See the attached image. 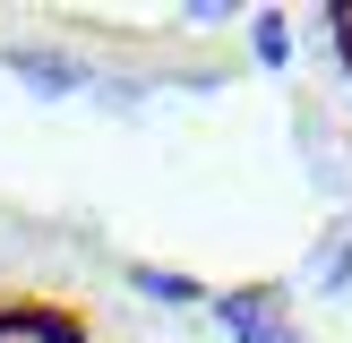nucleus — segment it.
<instances>
[{
	"label": "nucleus",
	"mask_w": 352,
	"mask_h": 343,
	"mask_svg": "<svg viewBox=\"0 0 352 343\" xmlns=\"http://www.w3.org/2000/svg\"><path fill=\"white\" fill-rule=\"evenodd\" d=\"M86 95H95L103 112H138V95H146V86H129V78H95Z\"/></svg>",
	"instance_id": "obj_8"
},
{
	"label": "nucleus",
	"mask_w": 352,
	"mask_h": 343,
	"mask_svg": "<svg viewBox=\"0 0 352 343\" xmlns=\"http://www.w3.org/2000/svg\"><path fill=\"white\" fill-rule=\"evenodd\" d=\"M232 343H309L301 326H292V309H275V318H258V326H241Z\"/></svg>",
	"instance_id": "obj_7"
},
{
	"label": "nucleus",
	"mask_w": 352,
	"mask_h": 343,
	"mask_svg": "<svg viewBox=\"0 0 352 343\" xmlns=\"http://www.w3.org/2000/svg\"><path fill=\"white\" fill-rule=\"evenodd\" d=\"M301 283L309 292H352V206L336 223H327L318 240H309V257H301Z\"/></svg>",
	"instance_id": "obj_3"
},
{
	"label": "nucleus",
	"mask_w": 352,
	"mask_h": 343,
	"mask_svg": "<svg viewBox=\"0 0 352 343\" xmlns=\"http://www.w3.org/2000/svg\"><path fill=\"white\" fill-rule=\"evenodd\" d=\"M275 309H292V300H284V292H275V283H241V292H223V300H215V318H223V326H232V335H241V326L275 318Z\"/></svg>",
	"instance_id": "obj_4"
},
{
	"label": "nucleus",
	"mask_w": 352,
	"mask_h": 343,
	"mask_svg": "<svg viewBox=\"0 0 352 343\" xmlns=\"http://www.w3.org/2000/svg\"><path fill=\"white\" fill-rule=\"evenodd\" d=\"M301 163H309V180L327 198H352V137L327 112H301Z\"/></svg>",
	"instance_id": "obj_2"
},
{
	"label": "nucleus",
	"mask_w": 352,
	"mask_h": 343,
	"mask_svg": "<svg viewBox=\"0 0 352 343\" xmlns=\"http://www.w3.org/2000/svg\"><path fill=\"white\" fill-rule=\"evenodd\" d=\"M9 69H17V86H26V95H43V103L86 95V86H95V69H86L78 51H60V43H17Z\"/></svg>",
	"instance_id": "obj_1"
},
{
	"label": "nucleus",
	"mask_w": 352,
	"mask_h": 343,
	"mask_svg": "<svg viewBox=\"0 0 352 343\" xmlns=\"http://www.w3.org/2000/svg\"><path fill=\"white\" fill-rule=\"evenodd\" d=\"M250 51H258V69H292V17L258 9L250 17Z\"/></svg>",
	"instance_id": "obj_5"
},
{
	"label": "nucleus",
	"mask_w": 352,
	"mask_h": 343,
	"mask_svg": "<svg viewBox=\"0 0 352 343\" xmlns=\"http://www.w3.org/2000/svg\"><path fill=\"white\" fill-rule=\"evenodd\" d=\"M129 283L146 292V300H172V309H189V300H206L189 274H172V266H129Z\"/></svg>",
	"instance_id": "obj_6"
}]
</instances>
